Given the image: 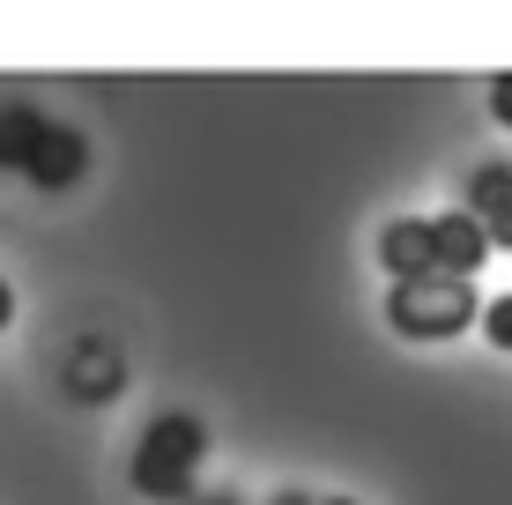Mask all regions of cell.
Listing matches in <instances>:
<instances>
[{
	"label": "cell",
	"instance_id": "obj_1",
	"mask_svg": "<svg viewBox=\"0 0 512 505\" xmlns=\"http://www.w3.org/2000/svg\"><path fill=\"white\" fill-rule=\"evenodd\" d=\"M490 260V238L468 223V208H438V216H394L379 231V268L394 283H431V275H453V283H475Z\"/></svg>",
	"mask_w": 512,
	"mask_h": 505
},
{
	"label": "cell",
	"instance_id": "obj_2",
	"mask_svg": "<svg viewBox=\"0 0 512 505\" xmlns=\"http://www.w3.org/2000/svg\"><path fill=\"white\" fill-rule=\"evenodd\" d=\"M201 468H208V424L193 409H164L141 424V439L127 454V483L149 505H186L201 491Z\"/></svg>",
	"mask_w": 512,
	"mask_h": 505
},
{
	"label": "cell",
	"instance_id": "obj_3",
	"mask_svg": "<svg viewBox=\"0 0 512 505\" xmlns=\"http://www.w3.org/2000/svg\"><path fill=\"white\" fill-rule=\"evenodd\" d=\"M386 327L401 342H461L468 327H483V290L431 275V283H386Z\"/></svg>",
	"mask_w": 512,
	"mask_h": 505
},
{
	"label": "cell",
	"instance_id": "obj_4",
	"mask_svg": "<svg viewBox=\"0 0 512 505\" xmlns=\"http://www.w3.org/2000/svg\"><path fill=\"white\" fill-rule=\"evenodd\" d=\"M461 208L490 238V253H512V164H475L461 186Z\"/></svg>",
	"mask_w": 512,
	"mask_h": 505
},
{
	"label": "cell",
	"instance_id": "obj_5",
	"mask_svg": "<svg viewBox=\"0 0 512 505\" xmlns=\"http://www.w3.org/2000/svg\"><path fill=\"white\" fill-rule=\"evenodd\" d=\"M82 171H90V142H82V127H60V119H52L23 179L38 186V194H67V186H82Z\"/></svg>",
	"mask_w": 512,
	"mask_h": 505
},
{
	"label": "cell",
	"instance_id": "obj_6",
	"mask_svg": "<svg viewBox=\"0 0 512 505\" xmlns=\"http://www.w3.org/2000/svg\"><path fill=\"white\" fill-rule=\"evenodd\" d=\"M45 127H52V119L38 112V104H0V171L23 179L30 156H38V142H45Z\"/></svg>",
	"mask_w": 512,
	"mask_h": 505
},
{
	"label": "cell",
	"instance_id": "obj_7",
	"mask_svg": "<svg viewBox=\"0 0 512 505\" xmlns=\"http://www.w3.org/2000/svg\"><path fill=\"white\" fill-rule=\"evenodd\" d=\"M119 379H127L119 350H104V342H82V357H75V372H67V387H75V402H104Z\"/></svg>",
	"mask_w": 512,
	"mask_h": 505
},
{
	"label": "cell",
	"instance_id": "obj_8",
	"mask_svg": "<svg viewBox=\"0 0 512 505\" xmlns=\"http://www.w3.org/2000/svg\"><path fill=\"white\" fill-rule=\"evenodd\" d=\"M483 342L490 350L512 357V290H498V298H483Z\"/></svg>",
	"mask_w": 512,
	"mask_h": 505
},
{
	"label": "cell",
	"instance_id": "obj_9",
	"mask_svg": "<svg viewBox=\"0 0 512 505\" xmlns=\"http://www.w3.org/2000/svg\"><path fill=\"white\" fill-rule=\"evenodd\" d=\"M483 104H490V119H498V127L512 134V67H505V75H490V90H483Z\"/></svg>",
	"mask_w": 512,
	"mask_h": 505
},
{
	"label": "cell",
	"instance_id": "obj_10",
	"mask_svg": "<svg viewBox=\"0 0 512 505\" xmlns=\"http://www.w3.org/2000/svg\"><path fill=\"white\" fill-rule=\"evenodd\" d=\"M268 505H357V498H327V491H275Z\"/></svg>",
	"mask_w": 512,
	"mask_h": 505
},
{
	"label": "cell",
	"instance_id": "obj_11",
	"mask_svg": "<svg viewBox=\"0 0 512 505\" xmlns=\"http://www.w3.org/2000/svg\"><path fill=\"white\" fill-rule=\"evenodd\" d=\"M186 505H253V498H238V491H193Z\"/></svg>",
	"mask_w": 512,
	"mask_h": 505
},
{
	"label": "cell",
	"instance_id": "obj_12",
	"mask_svg": "<svg viewBox=\"0 0 512 505\" xmlns=\"http://www.w3.org/2000/svg\"><path fill=\"white\" fill-rule=\"evenodd\" d=\"M15 327V290H8V275H0V335Z\"/></svg>",
	"mask_w": 512,
	"mask_h": 505
}]
</instances>
